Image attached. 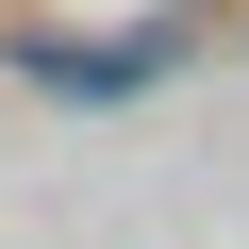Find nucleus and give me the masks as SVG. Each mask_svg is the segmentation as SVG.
I'll return each mask as SVG.
<instances>
[{"mask_svg":"<svg viewBox=\"0 0 249 249\" xmlns=\"http://www.w3.org/2000/svg\"><path fill=\"white\" fill-rule=\"evenodd\" d=\"M17 67H50L67 100H116V83H133V67H150V50H17Z\"/></svg>","mask_w":249,"mask_h":249,"instance_id":"nucleus-1","label":"nucleus"}]
</instances>
